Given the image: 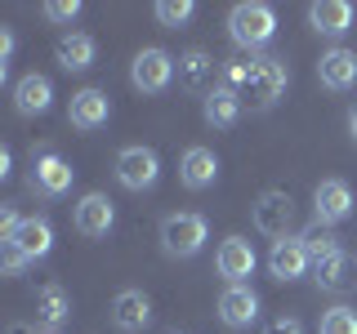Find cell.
<instances>
[{
    "label": "cell",
    "mask_w": 357,
    "mask_h": 334,
    "mask_svg": "<svg viewBox=\"0 0 357 334\" xmlns=\"http://www.w3.org/2000/svg\"><path fill=\"white\" fill-rule=\"evenodd\" d=\"M228 89L250 107H273L286 89V63L282 58H245V63H232L223 72Z\"/></svg>",
    "instance_id": "obj_1"
},
{
    "label": "cell",
    "mask_w": 357,
    "mask_h": 334,
    "mask_svg": "<svg viewBox=\"0 0 357 334\" xmlns=\"http://www.w3.org/2000/svg\"><path fill=\"white\" fill-rule=\"evenodd\" d=\"M228 36L241 49H259V45H268L277 36V14L268 5H259V0H245V5H237L228 14Z\"/></svg>",
    "instance_id": "obj_2"
},
{
    "label": "cell",
    "mask_w": 357,
    "mask_h": 334,
    "mask_svg": "<svg viewBox=\"0 0 357 334\" xmlns=\"http://www.w3.org/2000/svg\"><path fill=\"white\" fill-rule=\"evenodd\" d=\"M161 245L174 259H192L201 245H206V218L201 214H170L161 223Z\"/></svg>",
    "instance_id": "obj_3"
},
{
    "label": "cell",
    "mask_w": 357,
    "mask_h": 334,
    "mask_svg": "<svg viewBox=\"0 0 357 334\" xmlns=\"http://www.w3.org/2000/svg\"><path fill=\"white\" fill-rule=\"evenodd\" d=\"M116 178L130 192H143V187H152L161 178V161H156L152 148H126L116 156Z\"/></svg>",
    "instance_id": "obj_4"
},
{
    "label": "cell",
    "mask_w": 357,
    "mask_h": 334,
    "mask_svg": "<svg viewBox=\"0 0 357 334\" xmlns=\"http://www.w3.org/2000/svg\"><path fill=\"white\" fill-rule=\"evenodd\" d=\"M174 72L178 67L165 49H143L130 67V81H134V89H143V94H161V89L174 81Z\"/></svg>",
    "instance_id": "obj_5"
},
{
    "label": "cell",
    "mask_w": 357,
    "mask_h": 334,
    "mask_svg": "<svg viewBox=\"0 0 357 334\" xmlns=\"http://www.w3.org/2000/svg\"><path fill=\"white\" fill-rule=\"evenodd\" d=\"M255 228L264 232V237H277L286 241V232L295 228V200L286 192H264L255 200Z\"/></svg>",
    "instance_id": "obj_6"
},
{
    "label": "cell",
    "mask_w": 357,
    "mask_h": 334,
    "mask_svg": "<svg viewBox=\"0 0 357 334\" xmlns=\"http://www.w3.org/2000/svg\"><path fill=\"white\" fill-rule=\"evenodd\" d=\"M312 209H317V223H326V228L344 223V218L353 214V192H349V183H340V178H321L317 192H312Z\"/></svg>",
    "instance_id": "obj_7"
},
{
    "label": "cell",
    "mask_w": 357,
    "mask_h": 334,
    "mask_svg": "<svg viewBox=\"0 0 357 334\" xmlns=\"http://www.w3.org/2000/svg\"><path fill=\"white\" fill-rule=\"evenodd\" d=\"M72 178H76V170L54 152H40L36 161H31V187H36L40 196H63L67 187H72Z\"/></svg>",
    "instance_id": "obj_8"
},
{
    "label": "cell",
    "mask_w": 357,
    "mask_h": 334,
    "mask_svg": "<svg viewBox=\"0 0 357 334\" xmlns=\"http://www.w3.org/2000/svg\"><path fill=\"white\" fill-rule=\"evenodd\" d=\"M308 250L299 237H286V241H273V254H268V272H273V281H299V276L308 272Z\"/></svg>",
    "instance_id": "obj_9"
},
{
    "label": "cell",
    "mask_w": 357,
    "mask_h": 334,
    "mask_svg": "<svg viewBox=\"0 0 357 334\" xmlns=\"http://www.w3.org/2000/svg\"><path fill=\"white\" fill-rule=\"evenodd\" d=\"M255 245L245 241V237H228L219 245V254H215V267H219V276H228L232 285H241V276H250L255 272Z\"/></svg>",
    "instance_id": "obj_10"
},
{
    "label": "cell",
    "mask_w": 357,
    "mask_h": 334,
    "mask_svg": "<svg viewBox=\"0 0 357 334\" xmlns=\"http://www.w3.org/2000/svg\"><path fill=\"white\" fill-rule=\"evenodd\" d=\"M112 116V103L103 89H81V94H72V107H67V120H72L76 129H103Z\"/></svg>",
    "instance_id": "obj_11"
},
{
    "label": "cell",
    "mask_w": 357,
    "mask_h": 334,
    "mask_svg": "<svg viewBox=\"0 0 357 334\" xmlns=\"http://www.w3.org/2000/svg\"><path fill=\"white\" fill-rule=\"evenodd\" d=\"M112 223H116V209H112V200L103 192L81 196V205H76V232L81 237H107Z\"/></svg>",
    "instance_id": "obj_12"
},
{
    "label": "cell",
    "mask_w": 357,
    "mask_h": 334,
    "mask_svg": "<svg viewBox=\"0 0 357 334\" xmlns=\"http://www.w3.org/2000/svg\"><path fill=\"white\" fill-rule=\"evenodd\" d=\"M148 321H152V303H148V294H143V289H121L116 303H112V326L126 330V334H134V330L148 326Z\"/></svg>",
    "instance_id": "obj_13"
},
{
    "label": "cell",
    "mask_w": 357,
    "mask_h": 334,
    "mask_svg": "<svg viewBox=\"0 0 357 334\" xmlns=\"http://www.w3.org/2000/svg\"><path fill=\"white\" fill-rule=\"evenodd\" d=\"M178 178H183V187H192V192L210 187L219 178V156L210 148H188L183 161H178Z\"/></svg>",
    "instance_id": "obj_14"
},
{
    "label": "cell",
    "mask_w": 357,
    "mask_h": 334,
    "mask_svg": "<svg viewBox=\"0 0 357 334\" xmlns=\"http://www.w3.org/2000/svg\"><path fill=\"white\" fill-rule=\"evenodd\" d=\"M317 76L326 89H349L357 85V54L353 49H326L317 63Z\"/></svg>",
    "instance_id": "obj_15"
},
{
    "label": "cell",
    "mask_w": 357,
    "mask_h": 334,
    "mask_svg": "<svg viewBox=\"0 0 357 334\" xmlns=\"http://www.w3.org/2000/svg\"><path fill=\"white\" fill-rule=\"evenodd\" d=\"M308 22L321 31V36H344L353 27V5L349 0H317L308 9Z\"/></svg>",
    "instance_id": "obj_16"
},
{
    "label": "cell",
    "mask_w": 357,
    "mask_h": 334,
    "mask_svg": "<svg viewBox=\"0 0 357 334\" xmlns=\"http://www.w3.org/2000/svg\"><path fill=\"white\" fill-rule=\"evenodd\" d=\"M219 317L228 321V326L241 330V326H250V321L259 317V299H255L245 285H228V289L219 294Z\"/></svg>",
    "instance_id": "obj_17"
},
{
    "label": "cell",
    "mask_w": 357,
    "mask_h": 334,
    "mask_svg": "<svg viewBox=\"0 0 357 334\" xmlns=\"http://www.w3.org/2000/svg\"><path fill=\"white\" fill-rule=\"evenodd\" d=\"M312 281H317L321 289H331V294L349 289V285H353V259H349L344 250H335V254H326V259H317V263H312Z\"/></svg>",
    "instance_id": "obj_18"
},
{
    "label": "cell",
    "mask_w": 357,
    "mask_h": 334,
    "mask_svg": "<svg viewBox=\"0 0 357 334\" xmlns=\"http://www.w3.org/2000/svg\"><path fill=\"white\" fill-rule=\"evenodd\" d=\"M50 103H54V85L45 81V76H22L18 81V89H14V107L22 111V116H40V111H50Z\"/></svg>",
    "instance_id": "obj_19"
},
{
    "label": "cell",
    "mask_w": 357,
    "mask_h": 334,
    "mask_svg": "<svg viewBox=\"0 0 357 334\" xmlns=\"http://www.w3.org/2000/svg\"><path fill=\"white\" fill-rule=\"evenodd\" d=\"M9 245H18L27 259H45V254L54 250V232H50V223H45V218H22L18 232L9 237Z\"/></svg>",
    "instance_id": "obj_20"
},
{
    "label": "cell",
    "mask_w": 357,
    "mask_h": 334,
    "mask_svg": "<svg viewBox=\"0 0 357 334\" xmlns=\"http://www.w3.org/2000/svg\"><path fill=\"white\" fill-rule=\"evenodd\" d=\"M94 54H98V45L85 31H72V36L59 40V67H67V72H85L94 63Z\"/></svg>",
    "instance_id": "obj_21"
},
{
    "label": "cell",
    "mask_w": 357,
    "mask_h": 334,
    "mask_svg": "<svg viewBox=\"0 0 357 334\" xmlns=\"http://www.w3.org/2000/svg\"><path fill=\"white\" fill-rule=\"evenodd\" d=\"M237 116H241V98L232 94L228 85H223V89H210V94H206V120H210L215 129H232V125H237Z\"/></svg>",
    "instance_id": "obj_22"
},
{
    "label": "cell",
    "mask_w": 357,
    "mask_h": 334,
    "mask_svg": "<svg viewBox=\"0 0 357 334\" xmlns=\"http://www.w3.org/2000/svg\"><path fill=\"white\" fill-rule=\"evenodd\" d=\"M215 76V58L206 49H192L178 58V85L183 89H206V81Z\"/></svg>",
    "instance_id": "obj_23"
},
{
    "label": "cell",
    "mask_w": 357,
    "mask_h": 334,
    "mask_svg": "<svg viewBox=\"0 0 357 334\" xmlns=\"http://www.w3.org/2000/svg\"><path fill=\"white\" fill-rule=\"evenodd\" d=\"M36 312H40V321L45 326H63L67 317H72V299H67V289L63 285H45L40 289V299H36Z\"/></svg>",
    "instance_id": "obj_24"
},
{
    "label": "cell",
    "mask_w": 357,
    "mask_h": 334,
    "mask_svg": "<svg viewBox=\"0 0 357 334\" xmlns=\"http://www.w3.org/2000/svg\"><path fill=\"white\" fill-rule=\"evenodd\" d=\"M299 241H304V250H308V259L312 263H317V259H326V254H335V250H340V245H335V232L326 228V223H312V228L304 232V237H299Z\"/></svg>",
    "instance_id": "obj_25"
},
{
    "label": "cell",
    "mask_w": 357,
    "mask_h": 334,
    "mask_svg": "<svg viewBox=\"0 0 357 334\" xmlns=\"http://www.w3.org/2000/svg\"><path fill=\"white\" fill-rule=\"evenodd\" d=\"M321 334H357V308L340 303L321 317Z\"/></svg>",
    "instance_id": "obj_26"
},
{
    "label": "cell",
    "mask_w": 357,
    "mask_h": 334,
    "mask_svg": "<svg viewBox=\"0 0 357 334\" xmlns=\"http://www.w3.org/2000/svg\"><path fill=\"white\" fill-rule=\"evenodd\" d=\"M192 14H197L192 0H161V5H156V22H161V27H183Z\"/></svg>",
    "instance_id": "obj_27"
},
{
    "label": "cell",
    "mask_w": 357,
    "mask_h": 334,
    "mask_svg": "<svg viewBox=\"0 0 357 334\" xmlns=\"http://www.w3.org/2000/svg\"><path fill=\"white\" fill-rule=\"evenodd\" d=\"M76 14H81L76 0H50V5H45V18H54V22H72Z\"/></svg>",
    "instance_id": "obj_28"
},
{
    "label": "cell",
    "mask_w": 357,
    "mask_h": 334,
    "mask_svg": "<svg viewBox=\"0 0 357 334\" xmlns=\"http://www.w3.org/2000/svg\"><path fill=\"white\" fill-rule=\"evenodd\" d=\"M0 263H5V272H9V276H22V267H27V254H22L18 245H9V241H5V250H0Z\"/></svg>",
    "instance_id": "obj_29"
},
{
    "label": "cell",
    "mask_w": 357,
    "mask_h": 334,
    "mask_svg": "<svg viewBox=\"0 0 357 334\" xmlns=\"http://www.w3.org/2000/svg\"><path fill=\"white\" fill-rule=\"evenodd\" d=\"M264 334H304V326H299L295 317H273V321L264 326Z\"/></svg>",
    "instance_id": "obj_30"
},
{
    "label": "cell",
    "mask_w": 357,
    "mask_h": 334,
    "mask_svg": "<svg viewBox=\"0 0 357 334\" xmlns=\"http://www.w3.org/2000/svg\"><path fill=\"white\" fill-rule=\"evenodd\" d=\"M18 223H22V218L14 214V205H0V237L9 241V237H14V232H18Z\"/></svg>",
    "instance_id": "obj_31"
},
{
    "label": "cell",
    "mask_w": 357,
    "mask_h": 334,
    "mask_svg": "<svg viewBox=\"0 0 357 334\" xmlns=\"http://www.w3.org/2000/svg\"><path fill=\"white\" fill-rule=\"evenodd\" d=\"M9 334H31V326H9Z\"/></svg>",
    "instance_id": "obj_32"
},
{
    "label": "cell",
    "mask_w": 357,
    "mask_h": 334,
    "mask_svg": "<svg viewBox=\"0 0 357 334\" xmlns=\"http://www.w3.org/2000/svg\"><path fill=\"white\" fill-rule=\"evenodd\" d=\"M349 125H353V138H357V107H353V116H349Z\"/></svg>",
    "instance_id": "obj_33"
},
{
    "label": "cell",
    "mask_w": 357,
    "mask_h": 334,
    "mask_svg": "<svg viewBox=\"0 0 357 334\" xmlns=\"http://www.w3.org/2000/svg\"><path fill=\"white\" fill-rule=\"evenodd\" d=\"M353 281H357V259H353Z\"/></svg>",
    "instance_id": "obj_34"
}]
</instances>
